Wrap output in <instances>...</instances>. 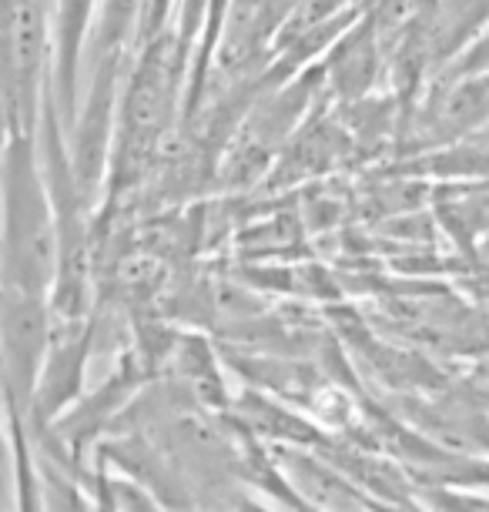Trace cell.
Returning a JSON list of instances; mask_svg holds the SVG:
<instances>
[]
</instances>
